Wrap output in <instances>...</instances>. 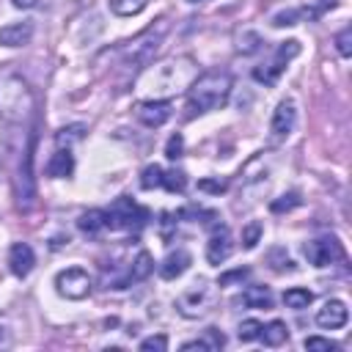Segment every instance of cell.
I'll use <instances>...</instances> for the list:
<instances>
[{"instance_id":"6da1fadb","label":"cell","mask_w":352,"mask_h":352,"mask_svg":"<svg viewBox=\"0 0 352 352\" xmlns=\"http://www.w3.org/2000/svg\"><path fill=\"white\" fill-rule=\"evenodd\" d=\"M195 77H198L195 60L187 58V55H179V58H170L165 63L146 66V72L138 80V91H148L151 99H160V96L187 91Z\"/></svg>"},{"instance_id":"7a4b0ae2","label":"cell","mask_w":352,"mask_h":352,"mask_svg":"<svg viewBox=\"0 0 352 352\" xmlns=\"http://www.w3.org/2000/svg\"><path fill=\"white\" fill-rule=\"evenodd\" d=\"M234 91V80L228 72H204L201 77H195L187 88V110L190 116H201V113H212L228 104Z\"/></svg>"},{"instance_id":"3957f363","label":"cell","mask_w":352,"mask_h":352,"mask_svg":"<svg viewBox=\"0 0 352 352\" xmlns=\"http://www.w3.org/2000/svg\"><path fill=\"white\" fill-rule=\"evenodd\" d=\"M36 99L30 82L16 69H0V118L8 124H22L33 116Z\"/></svg>"},{"instance_id":"277c9868","label":"cell","mask_w":352,"mask_h":352,"mask_svg":"<svg viewBox=\"0 0 352 352\" xmlns=\"http://www.w3.org/2000/svg\"><path fill=\"white\" fill-rule=\"evenodd\" d=\"M217 302V289L206 280H198L192 283L190 289H184L176 300V311L184 316V319H201L206 316Z\"/></svg>"},{"instance_id":"5b68a950","label":"cell","mask_w":352,"mask_h":352,"mask_svg":"<svg viewBox=\"0 0 352 352\" xmlns=\"http://www.w3.org/2000/svg\"><path fill=\"white\" fill-rule=\"evenodd\" d=\"M162 36H165V25H157V28H148L146 33H140L138 38L126 41V47H124V63L126 66H138V69L151 66L154 55L162 47Z\"/></svg>"},{"instance_id":"8992f818","label":"cell","mask_w":352,"mask_h":352,"mask_svg":"<svg viewBox=\"0 0 352 352\" xmlns=\"http://www.w3.org/2000/svg\"><path fill=\"white\" fill-rule=\"evenodd\" d=\"M104 217H107V228H124V231H138L143 223H146V209L138 206L129 195H121L110 204V209H104Z\"/></svg>"},{"instance_id":"52a82bcc","label":"cell","mask_w":352,"mask_h":352,"mask_svg":"<svg viewBox=\"0 0 352 352\" xmlns=\"http://www.w3.org/2000/svg\"><path fill=\"white\" fill-rule=\"evenodd\" d=\"M297 55H300V41H297V38L283 41V44L275 50V55H272V60H270V63H264V66H256V69H253V80H256V82H264V85H275V82H278V77L283 74L286 63H289L292 58H297Z\"/></svg>"},{"instance_id":"ba28073f","label":"cell","mask_w":352,"mask_h":352,"mask_svg":"<svg viewBox=\"0 0 352 352\" xmlns=\"http://www.w3.org/2000/svg\"><path fill=\"white\" fill-rule=\"evenodd\" d=\"M33 148H36V135H30L28 148L19 160V170H16V198L22 209H30L36 201V176H33Z\"/></svg>"},{"instance_id":"9c48e42d","label":"cell","mask_w":352,"mask_h":352,"mask_svg":"<svg viewBox=\"0 0 352 352\" xmlns=\"http://www.w3.org/2000/svg\"><path fill=\"white\" fill-rule=\"evenodd\" d=\"M91 286H94V280L82 267H69L55 275V289L66 300H85L91 294Z\"/></svg>"},{"instance_id":"30bf717a","label":"cell","mask_w":352,"mask_h":352,"mask_svg":"<svg viewBox=\"0 0 352 352\" xmlns=\"http://www.w3.org/2000/svg\"><path fill=\"white\" fill-rule=\"evenodd\" d=\"M294 126H297V104L294 99H280L270 118V143L272 146L283 143L294 132Z\"/></svg>"},{"instance_id":"8fae6325","label":"cell","mask_w":352,"mask_h":352,"mask_svg":"<svg viewBox=\"0 0 352 352\" xmlns=\"http://www.w3.org/2000/svg\"><path fill=\"white\" fill-rule=\"evenodd\" d=\"M302 253H305V258H308L311 267H330V264H336V261L344 258V248H341V242L336 236L311 239V242H305Z\"/></svg>"},{"instance_id":"7c38bea8","label":"cell","mask_w":352,"mask_h":352,"mask_svg":"<svg viewBox=\"0 0 352 352\" xmlns=\"http://www.w3.org/2000/svg\"><path fill=\"white\" fill-rule=\"evenodd\" d=\"M234 253V236L228 231V226L217 223L209 234V242H206V261L220 267L223 261H228V256Z\"/></svg>"},{"instance_id":"4fadbf2b","label":"cell","mask_w":352,"mask_h":352,"mask_svg":"<svg viewBox=\"0 0 352 352\" xmlns=\"http://www.w3.org/2000/svg\"><path fill=\"white\" fill-rule=\"evenodd\" d=\"M135 116H138V121L143 126L157 129V126H162L173 116V104L168 99H146V102H140L135 107Z\"/></svg>"},{"instance_id":"5bb4252c","label":"cell","mask_w":352,"mask_h":352,"mask_svg":"<svg viewBox=\"0 0 352 352\" xmlns=\"http://www.w3.org/2000/svg\"><path fill=\"white\" fill-rule=\"evenodd\" d=\"M346 322H349V308H346V302L338 300V297L324 300L322 308L316 311V324L324 327V330H341Z\"/></svg>"},{"instance_id":"9a60e30c","label":"cell","mask_w":352,"mask_h":352,"mask_svg":"<svg viewBox=\"0 0 352 352\" xmlns=\"http://www.w3.org/2000/svg\"><path fill=\"white\" fill-rule=\"evenodd\" d=\"M8 267L16 278H28L36 267V253L28 242H14L11 250H8Z\"/></svg>"},{"instance_id":"2e32d148","label":"cell","mask_w":352,"mask_h":352,"mask_svg":"<svg viewBox=\"0 0 352 352\" xmlns=\"http://www.w3.org/2000/svg\"><path fill=\"white\" fill-rule=\"evenodd\" d=\"M190 264H192V256H190L184 248H176V250H170V253L160 261V275H162L165 280H176V278H182V275L190 270Z\"/></svg>"},{"instance_id":"e0dca14e","label":"cell","mask_w":352,"mask_h":352,"mask_svg":"<svg viewBox=\"0 0 352 352\" xmlns=\"http://www.w3.org/2000/svg\"><path fill=\"white\" fill-rule=\"evenodd\" d=\"M33 22L22 19V22H11L6 28H0V44L3 47H25L33 38Z\"/></svg>"},{"instance_id":"ac0fdd59","label":"cell","mask_w":352,"mask_h":352,"mask_svg":"<svg viewBox=\"0 0 352 352\" xmlns=\"http://www.w3.org/2000/svg\"><path fill=\"white\" fill-rule=\"evenodd\" d=\"M239 302L245 305V308H256V311H267V308H272V302H275V297H272V292L267 289V286H261V283H250V286H245L242 289V294H239Z\"/></svg>"},{"instance_id":"d6986e66","label":"cell","mask_w":352,"mask_h":352,"mask_svg":"<svg viewBox=\"0 0 352 352\" xmlns=\"http://www.w3.org/2000/svg\"><path fill=\"white\" fill-rule=\"evenodd\" d=\"M151 270H154V261H151V256H148L146 250H140V253L135 256V261L126 267V272L121 275V280H124V289H126L129 283H140V280H146V278L151 275Z\"/></svg>"},{"instance_id":"ffe728a7","label":"cell","mask_w":352,"mask_h":352,"mask_svg":"<svg viewBox=\"0 0 352 352\" xmlns=\"http://www.w3.org/2000/svg\"><path fill=\"white\" fill-rule=\"evenodd\" d=\"M72 173H74V157H72L69 148L60 146L50 157V162H47V176H52V179H69Z\"/></svg>"},{"instance_id":"44dd1931","label":"cell","mask_w":352,"mask_h":352,"mask_svg":"<svg viewBox=\"0 0 352 352\" xmlns=\"http://www.w3.org/2000/svg\"><path fill=\"white\" fill-rule=\"evenodd\" d=\"M77 228L88 236H96L99 231L107 228V217H104V209H88L77 217Z\"/></svg>"},{"instance_id":"7402d4cb","label":"cell","mask_w":352,"mask_h":352,"mask_svg":"<svg viewBox=\"0 0 352 352\" xmlns=\"http://www.w3.org/2000/svg\"><path fill=\"white\" fill-rule=\"evenodd\" d=\"M261 341H264L267 346H280V344H286V341H289V327H286V322L272 319L270 324H264V327H261Z\"/></svg>"},{"instance_id":"603a6c76","label":"cell","mask_w":352,"mask_h":352,"mask_svg":"<svg viewBox=\"0 0 352 352\" xmlns=\"http://www.w3.org/2000/svg\"><path fill=\"white\" fill-rule=\"evenodd\" d=\"M314 302V292L311 289H302V286H292L283 292V305L292 308V311H302Z\"/></svg>"},{"instance_id":"cb8c5ba5","label":"cell","mask_w":352,"mask_h":352,"mask_svg":"<svg viewBox=\"0 0 352 352\" xmlns=\"http://www.w3.org/2000/svg\"><path fill=\"white\" fill-rule=\"evenodd\" d=\"M107 3L116 16H135L148 6V0H107Z\"/></svg>"},{"instance_id":"d4e9b609","label":"cell","mask_w":352,"mask_h":352,"mask_svg":"<svg viewBox=\"0 0 352 352\" xmlns=\"http://www.w3.org/2000/svg\"><path fill=\"white\" fill-rule=\"evenodd\" d=\"M267 261H270V267H272L275 272H292V270H294V261L289 258V253H286L283 248H272V250L267 253Z\"/></svg>"},{"instance_id":"484cf974","label":"cell","mask_w":352,"mask_h":352,"mask_svg":"<svg viewBox=\"0 0 352 352\" xmlns=\"http://www.w3.org/2000/svg\"><path fill=\"white\" fill-rule=\"evenodd\" d=\"M162 187L170 190V192H184V187H187V176H184V170H179V168L165 170V173H162Z\"/></svg>"},{"instance_id":"4316f807","label":"cell","mask_w":352,"mask_h":352,"mask_svg":"<svg viewBox=\"0 0 352 352\" xmlns=\"http://www.w3.org/2000/svg\"><path fill=\"white\" fill-rule=\"evenodd\" d=\"M162 168L160 165H146L143 173H140V187L143 190H154V187H162Z\"/></svg>"},{"instance_id":"83f0119b","label":"cell","mask_w":352,"mask_h":352,"mask_svg":"<svg viewBox=\"0 0 352 352\" xmlns=\"http://www.w3.org/2000/svg\"><path fill=\"white\" fill-rule=\"evenodd\" d=\"M261 234H264V228H261V223L258 220H250L245 228H242V248H248V250H253L258 242H261Z\"/></svg>"},{"instance_id":"f1b7e54d","label":"cell","mask_w":352,"mask_h":352,"mask_svg":"<svg viewBox=\"0 0 352 352\" xmlns=\"http://www.w3.org/2000/svg\"><path fill=\"white\" fill-rule=\"evenodd\" d=\"M261 322L258 319H245V322H239V330H236V338L239 341H258L261 338Z\"/></svg>"},{"instance_id":"f546056e","label":"cell","mask_w":352,"mask_h":352,"mask_svg":"<svg viewBox=\"0 0 352 352\" xmlns=\"http://www.w3.org/2000/svg\"><path fill=\"white\" fill-rule=\"evenodd\" d=\"M308 11H300V8H283V11H278V14H272V25L275 28H283V25H297V19L300 16H305ZM311 16V14H308Z\"/></svg>"},{"instance_id":"4dcf8cb0","label":"cell","mask_w":352,"mask_h":352,"mask_svg":"<svg viewBox=\"0 0 352 352\" xmlns=\"http://www.w3.org/2000/svg\"><path fill=\"white\" fill-rule=\"evenodd\" d=\"M82 129H85L82 124H72V126H63V129L55 135V140H58V148H60V146H66V148H69L74 140H80V138H82Z\"/></svg>"},{"instance_id":"1f68e13d","label":"cell","mask_w":352,"mask_h":352,"mask_svg":"<svg viewBox=\"0 0 352 352\" xmlns=\"http://www.w3.org/2000/svg\"><path fill=\"white\" fill-rule=\"evenodd\" d=\"M302 346H305L308 352H333V349H338V344H336V341L322 338V336H308V338L302 341Z\"/></svg>"},{"instance_id":"d6a6232c","label":"cell","mask_w":352,"mask_h":352,"mask_svg":"<svg viewBox=\"0 0 352 352\" xmlns=\"http://www.w3.org/2000/svg\"><path fill=\"white\" fill-rule=\"evenodd\" d=\"M336 50L341 58H349L352 55V28H344L336 33Z\"/></svg>"},{"instance_id":"836d02e7","label":"cell","mask_w":352,"mask_h":352,"mask_svg":"<svg viewBox=\"0 0 352 352\" xmlns=\"http://www.w3.org/2000/svg\"><path fill=\"white\" fill-rule=\"evenodd\" d=\"M182 154H184V138L176 132V135H170L168 143H165V157H168V160H179Z\"/></svg>"},{"instance_id":"e575fe53","label":"cell","mask_w":352,"mask_h":352,"mask_svg":"<svg viewBox=\"0 0 352 352\" xmlns=\"http://www.w3.org/2000/svg\"><path fill=\"white\" fill-rule=\"evenodd\" d=\"M294 206H300V195H297V192H286V195H280L278 201L270 204L272 212H289V209H294Z\"/></svg>"},{"instance_id":"d590c367","label":"cell","mask_w":352,"mask_h":352,"mask_svg":"<svg viewBox=\"0 0 352 352\" xmlns=\"http://www.w3.org/2000/svg\"><path fill=\"white\" fill-rule=\"evenodd\" d=\"M204 341H206L209 352H214V349H223V346H226V336H223L217 327H206V330H204Z\"/></svg>"},{"instance_id":"8d00e7d4","label":"cell","mask_w":352,"mask_h":352,"mask_svg":"<svg viewBox=\"0 0 352 352\" xmlns=\"http://www.w3.org/2000/svg\"><path fill=\"white\" fill-rule=\"evenodd\" d=\"M140 349L143 352H165L168 349V338L160 333V336H148V338H143L140 341Z\"/></svg>"},{"instance_id":"74e56055","label":"cell","mask_w":352,"mask_h":352,"mask_svg":"<svg viewBox=\"0 0 352 352\" xmlns=\"http://www.w3.org/2000/svg\"><path fill=\"white\" fill-rule=\"evenodd\" d=\"M248 267H239V270H231V272H226V275H220V280H217V286H228L231 280H242V278H248Z\"/></svg>"},{"instance_id":"f35d334b","label":"cell","mask_w":352,"mask_h":352,"mask_svg":"<svg viewBox=\"0 0 352 352\" xmlns=\"http://www.w3.org/2000/svg\"><path fill=\"white\" fill-rule=\"evenodd\" d=\"M182 349H184V352H192V349H198V352H209V346H206V341H204V338L187 341V344H182Z\"/></svg>"},{"instance_id":"ab89813d","label":"cell","mask_w":352,"mask_h":352,"mask_svg":"<svg viewBox=\"0 0 352 352\" xmlns=\"http://www.w3.org/2000/svg\"><path fill=\"white\" fill-rule=\"evenodd\" d=\"M198 187L201 190H212V192H223L226 190V182H209V179H204V182H198Z\"/></svg>"},{"instance_id":"60d3db41","label":"cell","mask_w":352,"mask_h":352,"mask_svg":"<svg viewBox=\"0 0 352 352\" xmlns=\"http://www.w3.org/2000/svg\"><path fill=\"white\" fill-rule=\"evenodd\" d=\"M11 3H14L16 8H33V6L38 3V0H11Z\"/></svg>"},{"instance_id":"b9f144b4","label":"cell","mask_w":352,"mask_h":352,"mask_svg":"<svg viewBox=\"0 0 352 352\" xmlns=\"http://www.w3.org/2000/svg\"><path fill=\"white\" fill-rule=\"evenodd\" d=\"M322 3V8H330V6H336V0H319Z\"/></svg>"},{"instance_id":"7bdbcfd3","label":"cell","mask_w":352,"mask_h":352,"mask_svg":"<svg viewBox=\"0 0 352 352\" xmlns=\"http://www.w3.org/2000/svg\"><path fill=\"white\" fill-rule=\"evenodd\" d=\"M187 3H204V0H187Z\"/></svg>"}]
</instances>
